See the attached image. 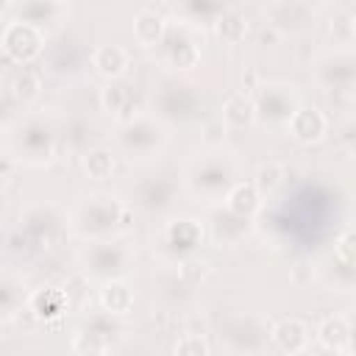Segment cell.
<instances>
[{"instance_id":"cell-1","label":"cell","mask_w":356,"mask_h":356,"mask_svg":"<svg viewBox=\"0 0 356 356\" xmlns=\"http://www.w3.org/2000/svg\"><path fill=\"white\" fill-rule=\"evenodd\" d=\"M300 106L298 100V92L292 83H281V81H273V83H264L259 86L256 97H253V108H256V120L267 122V125H284L289 122V117L295 114V108Z\"/></svg>"},{"instance_id":"cell-2","label":"cell","mask_w":356,"mask_h":356,"mask_svg":"<svg viewBox=\"0 0 356 356\" xmlns=\"http://www.w3.org/2000/svg\"><path fill=\"white\" fill-rule=\"evenodd\" d=\"M189 186H192L195 195H203V197L228 195V189L234 186V164L225 156L211 153V156H206L203 161H197L192 167Z\"/></svg>"},{"instance_id":"cell-3","label":"cell","mask_w":356,"mask_h":356,"mask_svg":"<svg viewBox=\"0 0 356 356\" xmlns=\"http://www.w3.org/2000/svg\"><path fill=\"white\" fill-rule=\"evenodd\" d=\"M131 259H134V253L122 242H92L83 250L86 273L100 278V281H117L128 270Z\"/></svg>"},{"instance_id":"cell-4","label":"cell","mask_w":356,"mask_h":356,"mask_svg":"<svg viewBox=\"0 0 356 356\" xmlns=\"http://www.w3.org/2000/svg\"><path fill=\"white\" fill-rule=\"evenodd\" d=\"M314 78L331 92H350L356 81V58L350 47H337L314 58Z\"/></svg>"},{"instance_id":"cell-5","label":"cell","mask_w":356,"mask_h":356,"mask_svg":"<svg viewBox=\"0 0 356 356\" xmlns=\"http://www.w3.org/2000/svg\"><path fill=\"white\" fill-rule=\"evenodd\" d=\"M122 214H125V209H122V203H120L117 197H111V195H92V197H86V203L81 206L75 222H78V228H81L83 234L100 236V234L114 231V228L120 225Z\"/></svg>"},{"instance_id":"cell-6","label":"cell","mask_w":356,"mask_h":356,"mask_svg":"<svg viewBox=\"0 0 356 356\" xmlns=\"http://www.w3.org/2000/svg\"><path fill=\"white\" fill-rule=\"evenodd\" d=\"M164 128L156 120H145V117H134L122 125L120 134V145L131 159H150L161 150L164 145Z\"/></svg>"},{"instance_id":"cell-7","label":"cell","mask_w":356,"mask_h":356,"mask_svg":"<svg viewBox=\"0 0 356 356\" xmlns=\"http://www.w3.org/2000/svg\"><path fill=\"white\" fill-rule=\"evenodd\" d=\"M3 50L19 64H31L44 50L42 28H33L28 22H19V19H11L3 28Z\"/></svg>"},{"instance_id":"cell-8","label":"cell","mask_w":356,"mask_h":356,"mask_svg":"<svg viewBox=\"0 0 356 356\" xmlns=\"http://www.w3.org/2000/svg\"><path fill=\"white\" fill-rule=\"evenodd\" d=\"M264 17L278 33H300L314 22V6L303 0H275L264 6Z\"/></svg>"},{"instance_id":"cell-9","label":"cell","mask_w":356,"mask_h":356,"mask_svg":"<svg viewBox=\"0 0 356 356\" xmlns=\"http://www.w3.org/2000/svg\"><path fill=\"white\" fill-rule=\"evenodd\" d=\"M156 47H159L161 61L170 70H192L200 61V47L184 28H167L164 39Z\"/></svg>"},{"instance_id":"cell-10","label":"cell","mask_w":356,"mask_h":356,"mask_svg":"<svg viewBox=\"0 0 356 356\" xmlns=\"http://www.w3.org/2000/svg\"><path fill=\"white\" fill-rule=\"evenodd\" d=\"M17 147H19L22 159H28V161H36V164L47 161L53 156V134L44 122L28 120L17 131Z\"/></svg>"},{"instance_id":"cell-11","label":"cell","mask_w":356,"mask_h":356,"mask_svg":"<svg viewBox=\"0 0 356 356\" xmlns=\"http://www.w3.org/2000/svg\"><path fill=\"white\" fill-rule=\"evenodd\" d=\"M286 131L292 134V139H298L303 145H312V142H320L328 134V117L317 106H303L300 103L295 108V114L289 117Z\"/></svg>"},{"instance_id":"cell-12","label":"cell","mask_w":356,"mask_h":356,"mask_svg":"<svg viewBox=\"0 0 356 356\" xmlns=\"http://www.w3.org/2000/svg\"><path fill=\"white\" fill-rule=\"evenodd\" d=\"M270 337H273V342L284 350V353H289V356H300L306 348H309V325L303 323V320H298V317H289V320H281V323H275L273 325V331H270Z\"/></svg>"},{"instance_id":"cell-13","label":"cell","mask_w":356,"mask_h":356,"mask_svg":"<svg viewBox=\"0 0 356 356\" xmlns=\"http://www.w3.org/2000/svg\"><path fill=\"white\" fill-rule=\"evenodd\" d=\"M92 67L103 75V78H108V81H117V78H122L125 72H128V67H131V53L122 47V44H100L95 53H92Z\"/></svg>"},{"instance_id":"cell-14","label":"cell","mask_w":356,"mask_h":356,"mask_svg":"<svg viewBox=\"0 0 356 356\" xmlns=\"http://www.w3.org/2000/svg\"><path fill=\"white\" fill-rule=\"evenodd\" d=\"M200 239H203V228H200V222H195V220H172V222H167V228H164V242H167V248H170L172 253H178V256L192 253V250L200 245Z\"/></svg>"},{"instance_id":"cell-15","label":"cell","mask_w":356,"mask_h":356,"mask_svg":"<svg viewBox=\"0 0 356 356\" xmlns=\"http://www.w3.org/2000/svg\"><path fill=\"white\" fill-rule=\"evenodd\" d=\"M11 14L19 19V22H28L33 28H42L44 22H58L64 14H67V6L64 3H53V0H39V3H14L11 6Z\"/></svg>"},{"instance_id":"cell-16","label":"cell","mask_w":356,"mask_h":356,"mask_svg":"<svg viewBox=\"0 0 356 356\" xmlns=\"http://www.w3.org/2000/svg\"><path fill=\"white\" fill-rule=\"evenodd\" d=\"M164 33H167V19H164V14L161 11H156V8H142L136 17H134V39L142 44V47H153V44H159L161 39H164Z\"/></svg>"},{"instance_id":"cell-17","label":"cell","mask_w":356,"mask_h":356,"mask_svg":"<svg viewBox=\"0 0 356 356\" xmlns=\"http://www.w3.org/2000/svg\"><path fill=\"white\" fill-rule=\"evenodd\" d=\"M100 103H103V108H106L108 114L122 117V120L128 122V120H134L136 92H134V86H128V83H108V86L103 89V95H100Z\"/></svg>"},{"instance_id":"cell-18","label":"cell","mask_w":356,"mask_h":356,"mask_svg":"<svg viewBox=\"0 0 356 356\" xmlns=\"http://www.w3.org/2000/svg\"><path fill=\"white\" fill-rule=\"evenodd\" d=\"M225 206H228L231 214L248 220V217H253V214L259 211V206H261V195H259V189H256L253 184L239 181V184H234V186L228 189V195H225Z\"/></svg>"},{"instance_id":"cell-19","label":"cell","mask_w":356,"mask_h":356,"mask_svg":"<svg viewBox=\"0 0 356 356\" xmlns=\"http://www.w3.org/2000/svg\"><path fill=\"white\" fill-rule=\"evenodd\" d=\"M100 306L108 317H122L134 309V292L125 281H106L100 289Z\"/></svg>"},{"instance_id":"cell-20","label":"cell","mask_w":356,"mask_h":356,"mask_svg":"<svg viewBox=\"0 0 356 356\" xmlns=\"http://www.w3.org/2000/svg\"><path fill=\"white\" fill-rule=\"evenodd\" d=\"M28 306L39 320H56L67 309V295L61 289H56V286H44V289H36L28 298Z\"/></svg>"},{"instance_id":"cell-21","label":"cell","mask_w":356,"mask_h":356,"mask_svg":"<svg viewBox=\"0 0 356 356\" xmlns=\"http://www.w3.org/2000/svg\"><path fill=\"white\" fill-rule=\"evenodd\" d=\"M253 120H256L253 97H248L245 92H236V95H231L225 100L222 117H220V122L225 128H248V125H253Z\"/></svg>"},{"instance_id":"cell-22","label":"cell","mask_w":356,"mask_h":356,"mask_svg":"<svg viewBox=\"0 0 356 356\" xmlns=\"http://www.w3.org/2000/svg\"><path fill=\"white\" fill-rule=\"evenodd\" d=\"M317 339H320V345L325 350H334V353L345 350L348 353V348H350V325H348V320L339 317V314L325 317L320 323V328H317Z\"/></svg>"},{"instance_id":"cell-23","label":"cell","mask_w":356,"mask_h":356,"mask_svg":"<svg viewBox=\"0 0 356 356\" xmlns=\"http://www.w3.org/2000/svg\"><path fill=\"white\" fill-rule=\"evenodd\" d=\"M214 31L222 42L228 44H239L245 36H248V17L236 8H222L217 17H214Z\"/></svg>"},{"instance_id":"cell-24","label":"cell","mask_w":356,"mask_h":356,"mask_svg":"<svg viewBox=\"0 0 356 356\" xmlns=\"http://www.w3.org/2000/svg\"><path fill=\"white\" fill-rule=\"evenodd\" d=\"M108 348H111V337H108V331H100L97 325L78 331L75 339H72V353L75 356H106Z\"/></svg>"},{"instance_id":"cell-25","label":"cell","mask_w":356,"mask_h":356,"mask_svg":"<svg viewBox=\"0 0 356 356\" xmlns=\"http://www.w3.org/2000/svg\"><path fill=\"white\" fill-rule=\"evenodd\" d=\"M83 170H86L89 178L106 181V178L114 172V156H111V150H106V147H92V150H86V156H83Z\"/></svg>"},{"instance_id":"cell-26","label":"cell","mask_w":356,"mask_h":356,"mask_svg":"<svg viewBox=\"0 0 356 356\" xmlns=\"http://www.w3.org/2000/svg\"><path fill=\"white\" fill-rule=\"evenodd\" d=\"M19 300H22V284L14 275L0 273V317L14 314V309L19 306Z\"/></svg>"},{"instance_id":"cell-27","label":"cell","mask_w":356,"mask_h":356,"mask_svg":"<svg viewBox=\"0 0 356 356\" xmlns=\"http://www.w3.org/2000/svg\"><path fill=\"white\" fill-rule=\"evenodd\" d=\"M281 184H284V164H278V161L261 164L256 181H253V186L259 189V195H270V192H275Z\"/></svg>"},{"instance_id":"cell-28","label":"cell","mask_w":356,"mask_h":356,"mask_svg":"<svg viewBox=\"0 0 356 356\" xmlns=\"http://www.w3.org/2000/svg\"><path fill=\"white\" fill-rule=\"evenodd\" d=\"M39 89H42L39 78H36L33 72H28V70H22V72H17V75L11 78V95H14L17 100H22V103L33 100V97L39 95Z\"/></svg>"},{"instance_id":"cell-29","label":"cell","mask_w":356,"mask_h":356,"mask_svg":"<svg viewBox=\"0 0 356 356\" xmlns=\"http://www.w3.org/2000/svg\"><path fill=\"white\" fill-rule=\"evenodd\" d=\"M353 33H356V25H353V14H350V11H339L337 17H331V36H334V44L350 47Z\"/></svg>"},{"instance_id":"cell-30","label":"cell","mask_w":356,"mask_h":356,"mask_svg":"<svg viewBox=\"0 0 356 356\" xmlns=\"http://www.w3.org/2000/svg\"><path fill=\"white\" fill-rule=\"evenodd\" d=\"M175 356H209V345L200 334H184L175 342Z\"/></svg>"},{"instance_id":"cell-31","label":"cell","mask_w":356,"mask_h":356,"mask_svg":"<svg viewBox=\"0 0 356 356\" xmlns=\"http://www.w3.org/2000/svg\"><path fill=\"white\" fill-rule=\"evenodd\" d=\"M206 261H184L181 264V275L184 278H189V281H200L203 275H206Z\"/></svg>"},{"instance_id":"cell-32","label":"cell","mask_w":356,"mask_h":356,"mask_svg":"<svg viewBox=\"0 0 356 356\" xmlns=\"http://www.w3.org/2000/svg\"><path fill=\"white\" fill-rule=\"evenodd\" d=\"M222 139H225V125H222L220 120H217V122H209V125H206V142H209V145H220Z\"/></svg>"},{"instance_id":"cell-33","label":"cell","mask_w":356,"mask_h":356,"mask_svg":"<svg viewBox=\"0 0 356 356\" xmlns=\"http://www.w3.org/2000/svg\"><path fill=\"white\" fill-rule=\"evenodd\" d=\"M8 178H11V161H8L6 156H0V186H3Z\"/></svg>"}]
</instances>
